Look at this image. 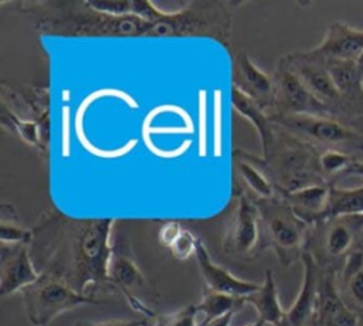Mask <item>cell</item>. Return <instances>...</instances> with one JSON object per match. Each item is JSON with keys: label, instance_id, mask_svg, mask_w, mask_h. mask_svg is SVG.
I'll list each match as a JSON object with an SVG mask.
<instances>
[{"label": "cell", "instance_id": "277c9868", "mask_svg": "<svg viewBox=\"0 0 363 326\" xmlns=\"http://www.w3.org/2000/svg\"><path fill=\"white\" fill-rule=\"evenodd\" d=\"M234 152L254 163L269 179L278 194L328 183L319 164L322 150L277 125L274 139L264 154L257 156L242 149H234Z\"/></svg>", "mask_w": 363, "mask_h": 326}, {"label": "cell", "instance_id": "4316f807", "mask_svg": "<svg viewBox=\"0 0 363 326\" xmlns=\"http://www.w3.org/2000/svg\"><path fill=\"white\" fill-rule=\"evenodd\" d=\"M233 157L238 179L242 183V190H245L254 198H269L277 194L274 184L254 163L244 159L234 150Z\"/></svg>", "mask_w": 363, "mask_h": 326}, {"label": "cell", "instance_id": "5bb4252c", "mask_svg": "<svg viewBox=\"0 0 363 326\" xmlns=\"http://www.w3.org/2000/svg\"><path fill=\"white\" fill-rule=\"evenodd\" d=\"M40 272L34 266L27 245L0 244V295L20 293L35 282Z\"/></svg>", "mask_w": 363, "mask_h": 326}, {"label": "cell", "instance_id": "9a60e30c", "mask_svg": "<svg viewBox=\"0 0 363 326\" xmlns=\"http://www.w3.org/2000/svg\"><path fill=\"white\" fill-rule=\"evenodd\" d=\"M359 313H356L339 293L336 285V272L320 269L318 302L312 326H359Z\"/></svg>", "mask_w": 363, "mask_h": 326}, {"label": "cell", "instance_id": "ffe728a7", "mask_svg": "<svg viewBox=\"0 0 363 326\" xmlns=\"http://www.w3.org/2000/svg\"><path fill=\"white\" fill-rule=\"evenodd\" d=\"M340 296L359 316L363 315V248L353 249L336 272Z\"/></svg>", "mask_w": 363, "mask_h": 326}, {"label": "cell", "instance_id": "7bdbcfd3", "mask_svg": "<svg viewBox=\"0 0 363 326\" xmlns=\"http://www.w3.org/2000/svg\"><path fill=\"white\" fill-rule=\"evenodd\" d=\"M359 221H360V224L363 225V215H359Z\"/></svg>", "mask_w": 363, "mask_h": 326}, {"label": "cell", "instance_id": "1f68e13d", "mask_svg": "<svg viewBox=\"0 0 363 326\" xmlns=\"http://www.w3.org/2000/svg\"><path fill=\"white\" fill-rule=\"evenodd\" d=\"M92 7H95L99 11H104L106 14L112 16H126L132 14V0H92L89 1Z\"/></svg>", "mask_w": 363, "mask_h": 326}, {"label": "cell", "instance_id": "f1b7e54d", "mask_svg": "<svg viewBox=\"0 0 363 326\" xmlns=\"http://www.w3.org/2000/svg\"><path fill=\"white\" fill-rule=\"evenodd\" d=\"M149 320L152 326H199V310L196 305H187L172 313H157Z\"/></svg>", "mask_w": 363, "mask_h": 326}, {"label": "cell", "instance_id": "9c48e42d", "mask_svg": "<svg viewBox=\"0 0 363 326\" xmlns=\"http://www.w3.org/2000/svg\"><path fill=\"white\" fill-rule=\"evenodd\" d=\"M109 281L115 293L123 296L133 310L142 313L146 319H153L157 315L152 305L159 300V293L136 264L129 242L122 235H118L113 241Z\"/></svg>", "mask_w": 363, "mask_h": 326}, {"label": "cell", "instance_id": "4dcf8cb0", "mask_svg": "<svg viewBox=\"0 0 363 326\" xmlns=\"http://www.w3.org/2000/svg\"><path fill=\"white\" fill-rule=\"evenodd\" d=\"M197 242H199V237H196L190 230L184 228L182 234L177 237V240L172 244L169 251L177 261H187L189 258L194 257L197 249Z\"/></svg>", "mask_w": 363, "mask_h": 326}, {"label": "cell", "instance_id": "f546056e", "mask_svg": "<svg viewBox=\"0 0 363 326\" xmlns=\"http://www.w3.org/2000/svg\"><path fill=\"white\" fill-rule=\"evenodd\" d=\"M33 240L31 228H26L21 223H0V244L30 245Z\"/></svg>", "mask_w": 363, "mask_h": 326}, {"label": "cell", "instance_id": "7402d4cb", "mask_svg": "<svg viewBox=\"0 0 363 326\" xmlns=\"http://www.w3.org/2000/svg\"><path fill=\"white\" fill-rule=\"evenodd\" d=\"M329 183H322L281 196H284V198L303 221L308 224H315L323 218L329 198Z\"/></svg>", "mask_w": 363, "mask_h": 326}, {"label": "cell", "instance_id": "44dd1931", "mask_svg": "<svg viewBox=\"0 0 363 326\" xmlns=\"http://www.w3.org/2000/svg\"><path fill=\"white\" fill-rule=\"evenodd\" d=\"M244 300L257 310L258 319L265 322V325L285 326L286 310L281 306L277 282L271 269L265 271L259 289L244 298Z\"/></svg>", "mask_w": 363, "mask_h": 326}, {"label": "cell", "instance_id": "d4e9b609", "mask_svg": "<svg viewBox=\"0 0 363 326\" xmlns=\"http://www.w3.org/2000/svg\"><path fill=\"white\" fill-rule=\"evenodd\" d=\"M244 305H247L244 298H237L204 288L200 302L196 303L199 310V326H207L213 320L228 313H237L244 308Z\"/></svg>", "mask_w": 363, "mask_h": 326}, {"label": "cell", "instance_id": "ac0fdd59", "mask_svg": "<svg viewBox=\"0 0 363 326\" xmlns=\"http://www.w3.org/2000/svg\"><path fill=\"white\" fill-rule=\"evenodd\" d=\"M301 262L303 268L302 283L294 303L286 309L285 326H312L315 316L320 268L308 252L302 254Z\"/></svg>", "mask_w": 363, "mask_h": 326}, {"label": "cell", "instance_id": "7c38bea8", "mask_svg": "<svg viewBox=\"0 0 363 326\" xmlns=\"http://www.w3.org/2000/svg\"><path fill=\"white\" fill-rule=\"evenodd\" d=\"M291 68L308 86V89L332 112L333 118L343 120L340 95L333 84L326 61L313 55L309 50L285 54Z\"/></svg>", "mask_w": 363, "mask_h": 326}, {"label": "cell", "instance_id": "74e56055", "mask_svg": "<svg viewBox=\"0 0 363 326\" xmlns=\"http://www.w3.org/2000/svg\"><path fill=\"white\" fill-rule=\"evenodd\" d=\"M244 326H265V322H262L261 319H257L255 322H251V323H247Z\"/></svg>", "mask_w": 363, "mask_h": 326}, {"label": "cell", "instance_id": "836d02e7", "mask_svg": "<svg viewBox=\"0 0 363 326\" xmlns=\"http://www.w3.org/2000/svg\"><path fill=\"white\" fill-rule=\"evenodd\" d=\"M0 223H20L16 207L10 203H1L0 206Z\"/></svg>", "mask_w": 363, "mask_h": 326}, {"label": "cell", "instance_id": "603a6c76", "mask_svg": "<svg viewBox=\"0 0 363 326\" xmlns=\"http://www.w3.org/2000/svg\"><path fill=\"white\" fill-rule=\"evenodd\" d=\"M230 101L233 109L238 112L244 119L251 122V125L257 130L261 143V154H264L268 150L275 133V125L269 119V113L265 112L257 102L244 95L234 85H231Z\"/></svg>", "mask_w": 363, "mask_h": 326}, {"label": "cell", "instance_id": "6da1fadb", "mask_svg": "<svg viewBox=\"0 0 363 326\" xmlns=\"http://www.w3.org/2000/svg\"><path fill=\"white\" fill-rule=\"evenodd\" d=\"M115 218H75L50 207L31 227L28 245L40 274L57 276L74 291L99 299L115 293L109 281Z\"/></svg>", "mask_w": 363, "mask_h": 326}, {"label": "cell", "instance_id": "d590c367", "mask_svg": "<svg viewBox=\"0 0 363 326\" xmlns=\"http://www.w3.org/2000/svg\"><path fill=\"white\" fill-rule=\"evenodd\" d=\"M345 174L357 176V177L363 179V160H353Z\"/></svg>", "mask_w": 363, "mask_h": 326}, {"label": "cell", "instance_id": "e575fe53", "mask_svg": "<svg viewBox=\"0 0 363 326\" xmlns=\"http://www.w3.org/2000/svg\"><path fill=\"white\" fill-rule=\"evenodd\" d=\"M133 320L125 319H112V320H102V322H89V320H78L74 326H129Z\"/></svg>", "mask_w": 363, "mask_h": 326}, {"label": "cell", "instance_id": "cb8c5ba5", "mask_svg": "<svg viewBox=\"0 0 363 326\" xmlns=\"http://www.w3.org/2000/svg\"><path fill=\"white\" fill-rule=\"evenodd\" d=\"M0 123L4 130H9L10 133L20 137V140H23L26 145L35 150L43 162H47L48 143L44 140L41 129L35 122L20 119L6 106L0 105Z\"/></svg>", "mask_w": 363, "mask_h": 326}, {"label": "cell", "instance_id": "ba28073f", "mask_svg": "<svg viewBox=\"0 0 363 326\" xmlns=\"http://www.w3.org/2000/svg\"><path fill=\"white\" fill-rule=\"evenodd\" d=\"M269 119L274 125L296 136L298 139L318 147L326 149H357L363 150V133L353 126L330 116L285 115L271 112ZM346 152V150H343Z\"/></svg>", "mask_w": 363, "mask_h": 326}, {"label": "cell", "instance_id": "2e32d148", "mask_svg": "<svg viewBox=\"0 0 363 326\" xmlns=\"http://www.w3.org/2000/svg\"><path fill=\"white\" fill-rule=\"evenodd\" d=\"M309 51L323 61H356L363 52V30L340 20L332 21L322 41Z\"/></svg>", "mask_w": 363, "mask_h": 326}, {"label": "cell", "instance_id": "d6a6232c", "mask_svg": "<svg viewBox=\"0 0 363 326\" xmlns=\"http://www.w3.org/2000/svg\"><path fill=\"white\" fill-rule=\"evenodd\" d=\"M183 230H184V227L176 220H170V221L163 223L159 228V232H157L159 244L169 249L172 247V244L177 240V237L182 234Z\"/></svg>", "mask_w": 363, "mask_h": 326}, {"label": "cell", "instance_id": "ab89813d", "mask_svg": "<svg viewBox=\"0 0 363 326\" xmlns=\"http://www.w3.org/2000/svg\"><path fill=\"white\" fill-rule=\"evenodd\" d=\"M129 326H146V319H143V320H133Z\"/></svg>", "mask_w": 363, "mask_h": 326}, {"label": "cell", "instance_id": "7a4b0ae2", "mask_svg": "<svg viewBox=\"0 0 363 326\" xmlns=\"http://www.w3.org/2000/svg\"><path fill=\"white\" fill-rule=\"evenodd\" d=\"M1 7L26 17L47 37H149L153 24L136 14L112 16L84 1H3Z\"/></svg>", "mask_w": 363, "mask_h": 326}, {"label": "cell", "instance_id": "484cf974", "mask_svg": "<svg viewBox=\"0 0 363 326\" xmlns=\"http://www.w3.org/2000/svg\"><path fill=\"white\" fill-rule=\"evenodd\" d=\"M359 215H363V184L347 189L330 184L328 206L322 220Z\"/></svg>", "mask_w": 363, "mask_h": 326}, {"label": "cell", "instance_id": "d6986e66", "mask_svg": "<svg viewBox=\"0 0 363 326\" xmlns=\"http://www.w3.org/2000/svg\"><path fill=\"white\" fill-rule=\"evenodd\" d=\"M340 95L343 119L363 116V74L356 61H326Z\"/></svg>", "mask_w": 363, "mask_h": 326}, {"label": "cell", "instance_id": "8d00e7d4", "mask_svg": "<svg viewBox=\"0 0 363 326\" xmlns=\"http://www.w3.org/2000/svg\"><path fill=\"white\" fill-rule=\"evenodd\" d=\"M234 315H235V313H228V315H225V316H223V317H220V319L213 320V322L208 323L207 326H230V323H231Z\"/></svg>", "mask_w": 363, "mask_h": 326}, {"label": "cell", "instance_id": "5b68a950", "mask_svg": "<svg viewBox=\"0 0 363 326\" xmlns=\"http://www.w3.org/2000/svg\"><path fill=\"white\" fill-rule=\"evenodd\" d=\"M267 249H272L284 266L301 261L311 224L303 221L281 194L269 198H254Z\"/></svg>", "mask_w": 363, "mask_h": 326}, {"label": "cell", "instance_id": "83f0119b", "mask_svg": "<svg viewBox=\"0 0 363 326\" xmlns=\"http://www.w3.org/2000/svg\"><path fill=\"white\" fill-rule=\"evenodd\" d=\"M353 160L354 159L349 153L337 149H326L319 154L320 170L329 184L335 177L345 174Z\"/></svg>", "mask_w": 363, "mask_h": 326}, {"label": "cell", "instance_id": "8fae6325", "mask_svg": "<svg viewBox=\"0 0 363 326\" xmlns=\"http://www.w3.org/2000/svg\"><path fill=\"white\" fill-rule=\"evenodd\" d=\"M275 85L274 112L285 115L330 116L332 112L308 89L301 78L291 68L285 55L279 57L272 74Z\"/></svg>", "mask_w": 363, "mask_h": 326}, {"label": "cell", "instance_id": "3957f363", "mask_svg": "<svg viewBox=\"0 0 363 326\" xmlns=\"http://www.w3.org/2000/svg\"><path fill=\"white\" fill-rule=\"evenodd\" d=\"M244 1H186L176 11H163L152 1L132 0V14L149 20V37H199L231 45L234 13Z\"/></svg>", "mask_w": 363, "mask_h": 326}, {"label": "cell", "instance_id": "4fadbf2b", "mask_svg": "<svg viewBox=\"0 0 363 326\" xmlns=\"http://www.w3.org/2000/svg\"><path fill=\"white\" fill-rule=\"evenodd\" d=\"M231 85L257 102L265 112H274L275 85L272 75L262 71L244 50L235 52L234 55Z\"/></svg>", "mask_w": 363, "mask_h": 326}, {"label": "cell", "instance_id": "b9f144b4", "mask_svg": "<svg viewBox=\"0 0 363 326\" xmlns=\"http://www.w3.org/2000/svg\"><path fill=\"white\" fill-rule=\"evenodd\" d=\"M146 326H152V322L149 319H146Z\"/></svg>", "mask_w": 363, "mask_h": 326}, {"label": "cell", "instance_id": "30bf717a", "mask_svg": "<svg viewBox=\"0 0 363 326\" xmlns=\"http://www.w3.org/2000/svg\"><path fill=\"white\" fill-rule=\"evenodd\" d=\"M235 204L227 224L221 249L223 254L241 262H251L267 249L259 213L254 197L240 189L234 194Z\"/></svg>", "mask_w": 363, "mask_h": 326}, {"label": "cell", "instance_id": "60d3db41", "mask_svg": "<svg viewBox=\"0 0 363 326\" xmlns=\"http://www.w3.org/2000/svg\"><path fill=\"white\" fill-rule=\"evenodd\" d=\"M359 247H360V248H363V234H362V237H360V241H359Z\"/></svg>", "mask_w": 363, "mask_h": 326}, {"label": "cell", "instance_id": "f35d334b", "mask_svg": "<svg viewBox=\"0 0 363 326\" xmlns=\"http://www.w3.org/2000/svg\"><path fill=\"white\" fill-rule=\"evenodd\" d=\"M356 64H357V67H359V69L362 71V74H363V52L360 54V57L356 60Z\"/></svg>", "mask_w": 363, "mask_h": 326}, {"label": "cell", "instance_id": "8992f818", "mask_svg": "<svg viewBox=\"0 0 363 326\" xmlns=\"http://www.w3.org/2000/svg\"><path fill=\"white\" fill-rule=\"evenodd\" d=\"M26 317L31 326H50L60 315L82 305H101L106 300L74 291L64 281L48 274L20 292Z\"/></svg>", "mask_w": 363, "mask_h": 326}, {"label": "cell", "instance_id": "e0dca14e", "mask_svg": "<svg viewBox=\"0 0 363 326\" xmlns=\"http://www.w3.org/2000/svg\"><path fill=\"white\" fill-rule=\"evenodd\" d=\"M194 259L197 262V266L206 283V288L214 292H220V293H225L237 298H247L248 295L258 291L261 286V283L234 276L228 269L214 262L201 238H199Z\"/></svg>", "mask_w": 363, "mask_h": 326}, {"label": "cell", "instance_id": "52a82bcc", "mask_svg": "<svg viewBox=\"0 0 363 326\" xmlns=\"http://www.w3.org/2000/svg\"><path fill=\"white\" fill-rule=\"evenodd\" d=\"M363 225L359 217L328 218L311 224L305 251L320 269L337 272L346 257L359 247Z\"/></svg>", "mask_w": 363, "mask_h": 326}]
</instances>
